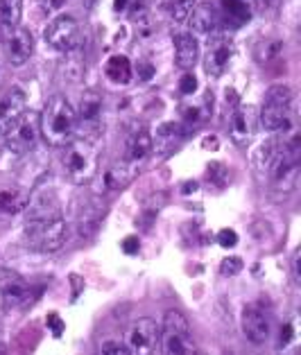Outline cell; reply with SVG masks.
Here are the masks:
<instances>
[{
	"mask_svg": "<svg viewBox=\"0 0 301 355\" xmlns=\"http://www.w3.org/2000/svg\"><path fill=\"white\" fill-rule=\"evenodd\" d=\"M39 132L50 147H66L73 141L77 132V114L68 98L55 95L48 100L39 116Z\"/></svg>",
	"mask_w": 301,
	"mask_h": 355,
	"instance_id": "1",
	"label": "cell"
},
{
	"mask_svg": "<svg viewBox=\"0 0 301 355\" xmlns=\"http://www.w3.org/2000/svg\"><path fill=\"white\" fill-rule=\"evenodd\" d=\"M265 175H268L272 188L279 190V193L286 195L295 190L299 181V134L295 129H292L288 138L279 141V147L274 152Z\"/></svg>",
	"mask_w": 301,
	"mask_h": 355,
	"instance_id": "2",
	"label": "cell"
},
{
	"mask_svg": "<svg viewBox=\"0 0 301 355\" xmlns=\"http://www.w3.org/2000/svg\"><path fill=\"white\" fill-rule=\"evenodd\" d=\"M161 355H197V342L191 322L179 310H168L159 326Z\"/></svg>",
	"mask_w": 301,
	"mask_h": 355,
	"instance_id": "3",
	"label": "cell"
},
{
	"mask_svg": "<svg viewBox=\"0 0 301 355\" xmlns=\"http://www.w3.org/2000/svg\"><path fill=\"white\" fill-rule=\"evenodd\" d=\"M292 89L288 84L270 86L265 93V102L258 116V123L263 125L265 132L272 134H290L292 132Z\"/></svg>",
	"mask_w": 301,
	"mask_h": 355,
	"instance_id": "4",
	"label": "cell"
},
{
	"mask_svg": "<svg viewBox=\"0 0 301 355\" xmlns=\"http://www.w3.org/2000/svg\"><path fill=\"white\" fill-rule=\"evenodd\" d=\"M25 245L39 254H55L68 242V224L64 215L48 220H28L23 229Z\"/></svg>",
	"mask_w": 301,
	"mask_h": 355,
	"instance_id": "5",
	"label": "cell"
},
{
	"mask_svg": "<svg viewBox=\"0 0 301 355\" xmlns=\"http://www.w3.org/2000/svg\"><path fill=\"white\" fill-rule=\"evenodd\" d=\"M62 166H64L66 177L77 186L84 184V181L93 179V177H96V172H98L96 143L84 141V138H73V141L64 147Z\"/></svg>",
	"mask_w": 301,
	"mask_h": 355,
	"instance_id": "6",
	"label": "cell"
},
{
	"mask_svg": "<svg viewBox=\"0 0 301 355\" xmlns=\"http://www.w3.org/2000/svg\"><path fill=\"white\" fill-rule=\"evenodd\" d=\"M43 39L53 50L57 53H73V50L80 48L82 41V30L80 23H77L75 16L71 14H59L53 21L48 23L46 32H43Z\"/></svg>",
	"mask_w": 301,
	"mask_h": 355,
	"instance_id": "7",
	"label": "cell"
},
{
	"mask_svg": "<svg viewBox=\"0 0 301 355\" xmlns=\"http://www.w3.org/2000/svg\"><path fill=\"white\" fill-rule=\"evenodd\" d=\"M123 346L129 355H154L159 349V324L150 317H141L127 326Z\"/></svg>",
	"mask_w": 301,
	"mask_h": 355,
	"instance_id": "8",
	"label": "cell"
},
{
	"mask_svg": "<svg viewBox=\"0 0 301 355\" xmlns=\"http://www.w3.org/2000/svg\"><path fill=\"white\" fill-rule=\"evenodd\" d=\"M234 59V39L225 32H213L209 34L204 50V73L218 80L227 73V68Z\"/></svg>",
	"mask_w": 301,
	"mask_h": 355,
	"instance_id": "9",
	"label": "cell"
},
{
	"mask_svg": "<svg viewBox=\"0 0 301 355\" xmlns=\"http://www.w3.org/2000/svg\"><path fill=\"white\" fill-rule=\"evenodd\" d=\"M32 303V285L21 274L12 270H0V308L12 313V310L28 308Z\"/></svg>",
	"mask_w": 301,
	"mask_h": 355,
	"instance_id": "10",
	"label": "cell"
},
{
	"mask_svg": "<svg viewBox=\"0 0 301 355\" xmlns=\"http://www.w3.org/2000/svg\"><path fill=\"white\" fill-rule=\"evenodd\" d=\"M75 114H77V127L82 129L80 138L96 143V138L102 132V98L96 91H86L82 95L80 109Z\"/></svg>",
	"mask_w": 301,
	"mask_h": 355,
	"instance_id": "11",
	"label": "cell"
},
{
	"mask_svg": "<svg viewBox=\"0 0 301 355\" xmlns=\"http://www.w3.org/2000/svg\"><path fill=\"white\" fill-rule=\"evenodd\" d=\"M240 326H243L245 337L252 344H265L272 335V317L261 303H249L240 317Z\"/></svg>",
	"mask_w": 301,
	"mask_h": 355,
	"instance_id": "12",
	"label": "cell"
},
{
	"mask_svg": "<svg viewBox=\"0 0 301 355\" xmlns=\"http://www.w3.org/2000/svg\"><path fill=\"white\" fill-rule=\"evenodd\" d=\"M28 114V98L21 89H10L0 98V138H7L12 129Z\"/></svg>",
	"mask_w": 301,
	"mask_h": 355,
	"instance_id": "13",
	"label": "cell"
},
{
	"mask_svg": "<svg viewBox=\"0 0 301 355\" xmlns=\"http://www.w3.org/2000/svg\"><path fill=\"white\" fill-rule=\"evenodd\" d=\"M154 150V136L143 123H136L129 127L127 138H125V161L134 163V166H141L152 154Z\"/></svg>",
	"mask_w": 301,
	"mask_h": 355,
	"instance_id": "14",
	"label": "cell"
},
{
	"mask_svg": "<svg viewBox=\"0 0 301 355\" xmlns=\"http://www.w3.org/2000/svg\"><path fill=\"white\" fill-rule=\"evenodd\" d=\"M39 116L37 114H25L21 123L12 129V134L7 136V150L14 154H28L39 141Z\"/></svg>",
	"mask_w": 301,
	"mask_h": 355,
	"instance_id": "15",
	"label": "cell"
},
{
	"mask_svg": "<svg viewBox=\"0 0 301 355\" xmlns=\"http://www.w3.org/2000/svg\"><path fill=\"white\" fill-rule=\"evenodd\" d=\"M139 175V166L129 163L125 159H120L100 175V188H98V195H107V193H116V190H123L127 188L132 181Z\"/></svg>",
	"mask_w": 301,
	"mask_h": 355,
	"instance_id": "16",
	"label": "cell"
},
{
	"mask_svg": "<svg viewBox=\"0 0 301 355\" xmlns=\"http://www.w3.org/2000/svg\"><path fill=\"white\" fill-rule=\"evenodd\" d=\"M258 127V111L256 107H236L229 118V134L236 145H247L254 138Z\"/></svg>",
	"mask_w": 301,
	"mask_h": 355,
	"instance_id": "17",
	"label": "cell"
},
{
	"mask_svg": "<svg viewBox=\"0 0 301 355\" xmlns=\"http://www.w3.org/2000/svg\"><path fill=\"white\" fill-rule=\"evenodd\" d=\"M105 215H107V206L100 199V195L91 197L89 202L82 204V209L77 211V233H80L82 238L96 236V231L100 229Z\"/></svg>",
	"mask_w": 301,
	"mask_h": 355,
	"instance_id": "18",
	"label": "cell"
},
{
	"mask_svg": "<svg viewBox=\"0 0 301 355\" xmlns=\"http://www.w3.org/2000/svg\"><path fill=\"white\" fill-rule=\"evenodd\" d=\"M7 57H10V64L21 68L30 62V57L34 53V37L28 28L19 25L12 34H7Z\"/></svg>",
	"mask_w": 301,
	"mask_h": 355,
	"instance_id": "19",
	"label": "cell"
},
{
	"mask_svg": "<svg viewBox=\"0 0 301 355\" xmlns=\"http://www.w3.org/2000/svg\"><path fill=\"white\" fill-rule=\"evenodd\" d=\"M175 62L184 73H191L200 59V41L193 32H177L175 37Z\"/></svg>",
	"mask_w": 301,
	"mask_h": 355,
	"instance_id": "20",
	"label": "cell"
},
{
	"mask_svg": "<svg viewBox=\"0 0 301 355\" xmlns=\"http://www.w3.org/2000/svg\"><path fill=\"white\" fill-rule=\"evenodd\" d=\"M188 23H191V30L197 34H213L218 32V23H220V12L213 3H200L193 7L191 16H188Z\"/></svg>",
	"mask_w": 301,
	"mask_h": 355,
	"instance_id": "21",
	"label": "cell"
},
{
	"mask_svg": "<svg viewBox=\"0 0 301 355\" xmlns=\"http://www.w3.org/2000/svg\"><path fill=\"white\" fill-rule=\"evenodd\" d=\"M299 317L292 315L279 331L277 355H299Z\"/></svg>",
	"mask_w": 301,
	"mask_h": 355,
	"instance_id": "22",
	"label": "cell"
},
{
	"mask_svg": "<svg viewBox=\"0 0 301 355\" xmlns=\"http://www.w3.org/2000/svg\"><path fill=\"white\" fill-rule=\"evenodd\" d=\"M105 75L109 77V82H114L118 86H127L134 77L132 62H129L125 55L109 57V62L105 64Z\"/></svg>",
	"mask_w": 301,
	"mask_h": 355,
	"instance_id": "23",
	"label": "cell"
},
{
	"mask_svg": "<svg viewBox=\"0 0 301 355\" xmlns=\"http://www.w3.org/2000/svg\"><path fill=\"white\" fill-rule=\"evenodd\" d=\"M23 0H0V30L7 37L21 25Z\"/></svg>",
	"mask_w": 301,
	"mask_h": 355,
	"instance_id": "24",
	"label": "cell"
},
{
	"mask_svg": "<svg viewBox=\"0 0 301 355\" xmlns=\"http://www.w3.org/2000/svg\"><path fill=\"white\" fill-rule=\"evenodd\" d=\"M222 12L234 25L252 21L256 12V0H222Z\"/></svg>",
	"mask_w": 301,
	"mask_h": 355,
	"instance_id": "25",
	"label": "cell"
},
{
	"mask_svg": "<svg viewBox=\"0 0 301 355\" xmlns=\"http://www.w3.org/2000/svg\"><path fill=\"white\" fill-rule=\"evenodd\" d=\"M28 199H30V195L23 193L19 188L0 190V213H5V215L21 213V211H25V206H28Z\"/></svg>",
	"mask_w": 301,
	"mask_h": 355,
	"instance_id": "26",
	"label": "cell"
},
{
	"mask_svg": "<svg viewBox=\"0 0 301 355\" xmlns=\"http://www.w3.org/2000/svg\"><path fill=\"white\" fill-rule=\"evenodd\" d=\"M186 136V127L177 123H166L157 129V147L159 150H172Z\"/></svg>",
	"mask_w": 301,
	"mask_h": 355,
	"instance_id": "27",
	"label": "cell"
},
{
	"mask_svg": "<svg viewBox=\"0 0 301 355\" xmlns=\"http://www.w3.org/2000/svg\"><path fill=\"white\" fill-rule=\"evenodd\" d=\"M213 102V100H211ZM209 102V98H204L200 105H186L182 109V116H184V127L186 129H191V127H197V125H202L206 118L211 116V109L213 105Z\"/></svg>",
	"mask_w": 301,
	"mask_h": 355,
	"instance_id": "28",
	"label": "cell"
},
{
	"mask_svg": "<svg viewBox=\"0 0 301 355\" xmlns=\"http://www.w3.org/2000/svg\"><path fill=\"white\" fill-rule=\"evenodd\" d=\"M281 53H283V41L281 39H263V41L256 43V50H254L256 62L263 64V66L277 62V59L281 57Z\"/></svg>",
	"mask_w": 301,
	"mask_h": 355,
	"instance_id": "29",
	"label": "cell"
},
{
	"mask_svg": "<svg viewBox=\"0 0 301 355\" xmlns=\"http://www.w3.org/2000/svg\"><path fill=\"white\" fill-rule=\"evenodd\" d=\"M195 5H197V0H168L170 19L175 23H186Z\"/></svg>",
	"mask_w": 301,
	"mask_h": 355,
	"instance_id": "30",
	"label": "cell"
},
{
	"mask_svg": "<svg viewBox=\"0 0 301 355\" xmlns=\"http://www.w3.org/2000/svg\"><path fill=\"white\" fill-rule=\"evenodd\" d=\"M240 270H243V261H240L238 256H231V258H225L220 265V272L225 276H236Z\"/></svg>",
	"mask_w": 301,
	"mask_h": 355,
	"instance_id": "31",
	"label": "cell"
},
{
	"mask_svg": "<svg viewBox=\"0 0 301 355\" xmlns=\"http://www.w3.org/2000/svg\"><path fill=\"white\" fill-rule=\"evenodd\" d=\"M197 91V80L193 73H184L182 80H179V93L182 95H193Z\"/></svg>",
	"mask_w": 301,
	"mask_h": 355,
	"instance_id": "32",
	"label": "cell"
},
{
	"mask_svg": "<svg viewBox=\"0 0 301 355\" xmlns=\"http://www.w3.org/2000/svg\"><path fill=\"white\" fill-rule=\"evenodd\" d=\"M100 355H129V353L125 351L123 342H105L100 349Z\"/></svg>",
	"mask_w": 301,
	"mask_h": 355,
	"instance_id": "33",
	"label": "cell"
},
{
	"mask_svg": "<svg viewBox=\"0 0 301 355\" xmlns=\"http://www.w3.org/2000/svg\"><path fill=\"white\" fill-rule=\"evenodd\" d=\"M218 240H220V245L222 247H236V242H238V236H236V231H231V229H222L218 233Z\"/></svg>",
	"mask_w": 301,
	"mask_h": 355,
	"instance_id": "34",
	"label": "cell"
},
{
	"mask_svg": "<svg viewBox=\"0 0 301 355\" xmlns=\"http://www.w3.org/2000/svg\"><path fill=\"white\" fill-rule=\"evenodd\" d=\"M39 3L46 12H59L66 5V0H39Z\"/></svg>",
	"mask_w": 301,
	"mask_h": 355,
	"instance_id": "35",
	"label": "cell"
},
{
	"mask_svg": "<svg viewBox=\"0 0 301 355\" xmlns=\"http://www.w3.org/2000/svg\"><path fill=\"white\" fill-rule=\"evenodd\" d=\"M48 326L50 328H53V333L59 337V335H62V331H64V322H62V319H59V315H48Z\"/></svg>",
	"mask_w": 301,
	"mask_h": 355,
	"instance_id": "36",
	"label": "cell"
},
{
	"mask_svg": "<svg viewBox=\"0 0 301 355\" xmlns=\"http://www.w3.org/2000/svg\"><path fill=\"white\" fill-rule=\"evenodd\" d=\"M123 249L127 251V254H136V251H139V240H136V238H127L123 242Z\"/></svg>",
	"mask_w": 301,
	"mask_h": 355,
	"instance_id": "37",
	"label": "cell"
},
{
	"mask_svg": "<svg viewBox=\"0 0 301 355\" xmlns=\"http://www.w3.org/2000/svg\"><path fill=\"white\" fill-rule=\"evenodd\" d=\"M292 274H295V281L299 283V279H301L299 276V251L295 254V258H292Z\"/></svg>",
	"mask_w": 301,
	"mask_h": 355,
	"instance_id": "38",
	"label": "cell"
},
{
	"mask_svg": "<svg viewBox=\"0 0 301 355\" xmlns=\"http://www.w3.org/2000/svg\"><path fill=\"white\" fill-rule=\"evenodd\" d=\"M82 3H84V7H86V10H91V7L98 3V0H82Z\"/></svg>",
	"mask_w": 301,
	"mask_h": 355,
	"instance_id": "39",
	"label": "cell"
},
{
	"mask_svg": "<svg viewBox=\"0 0 301 355\" xmlns=\"http://www.w3.org/2000/svg\"><path fill=\"white\" fill-rule=\"evenodd\" d=\"M125 5H127V0H116V10H123Z\"/></svg>",
	"mask_w": 301,
	"mask_h": 355,
	"instance_id": "40",
	"label": "cell"
},
{
	"mask_svg": "<svg viewBox=\"0 0 301 355\" xmlns=\"http://www.w3.org/2000/svg\"><path fill=\"white\" fill-rule=\"evenodd\" d=\"M0 355H5V349H3V346H0Z\"/></svg>",
	"mask_w": 301,
	"mask_h": 355,
	"instance_id": "41",
	"label": "cell"
},
{
	"mask_svg": "<svg viewBox=\"0 0 301 355\" xmlns=\"http://www.w3.org/2000/svg\"><path fill=\"white\" fill-rule=\"evenodd\" d=\"M0 270H3V267H0Z\"/></svg>",
	"mask_w": 301,
	"mask_h": 355,
	"instance_id": "42",
	"label": "cell"
}]
</instances>
